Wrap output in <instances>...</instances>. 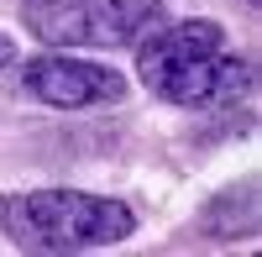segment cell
Instances as JSON below:
<instances>
[{"mask_svg": "<svg viewBox=\"0 0 262 257\" xmlns=\"http://www.w3.org/2000/svg\"><path fill=\"white\" fill-rule=\"evenodd\" d=\"M137 74L158 100L184 105V111H210L231 105L236 95L252 90V63L226 48L221 21H158L142 37Z\"/></svg>", "mask_w": 262, "mask_h": 257, "instance_id": "6da1fadb", "label": "cell"}, {"mask_svg": "<svg viewBox=\"0 0 262 257\" xmlns=\"http://www.w3.org/2000/svg\"><path fill=\"white\" fill-rule=\"evenodd\" d=\"M0 231L21 252H90L126 242L137 231V216L131 205L84 189H27L0 195Z\"/></svg>", "mask_w": 262, "mask_h": 257, "instance_id": "7a4b0ae2", "label": "cell"}, {"mask_svg": "<svg viewBox=\"0 0 262 257\" xmlns=\"http://www.w3.org/2000/svg\"><path fill=\"white\" fill-rule=\"evenodd\" d=\"M163 0H27L21 21L48 48H131L158 27Z\"/></svg>", "mask_w": 262, "mask_h": 257, "instance_id": "3957f363", "label": "cell"}, {"mask_svg": "<svg viewBox=\"0 0 262 257\" xmlns=\"http://www.w3.org/2000/svg\"><path fill=\"white\" fill-rule=\"evenodd\" d=\"M21 84L27 95L42 105H58V111H84V105H116L126 95V79L105 63L90 58H69V53H48V58H32L21 69Z\"/></svg>", "mask_w": 262, "mask_h": 257, "instance_id": "277c9868", "label": "cell"}, {"mask_svg": "<svg viewBox=\"0 0 262 257\" xmlns=\"http://www.w3.org/2000/svg\"><path fill=\"white\" fill-rule=\"evenodd\" d=\"M6 63H16V48H11V37H0V69Z\"/></svg>", "mask_w": 262, "mask_h": 257, "instance_id": "5b68a950", "label": "cell"}, {"mask_svg": "<svg viewBox=\"0 0 262 257\" xmlns=\"http://www.w3.org/2000/svg\"><path fill=\"white\" fill-rule=\"evenodd\" d=\"M247 6H257V0H247Z\"/></svg>", "mask_w": 262, "mask_h": 257, "instance_id": "8992f818", "label": "cell"}]
</instances>
